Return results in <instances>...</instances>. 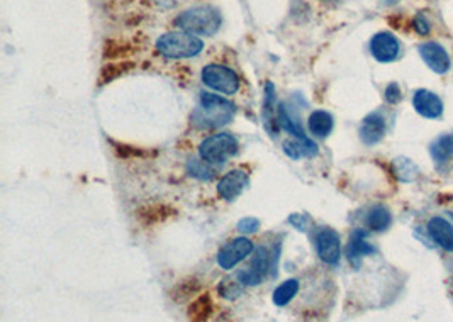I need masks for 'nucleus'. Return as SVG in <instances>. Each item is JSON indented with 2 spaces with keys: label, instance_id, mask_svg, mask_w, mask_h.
I'll return each instance as SVG.
<instances>
[{
  "label": "nucleus",
  "instance_id": "11",
  "mask_svg": "<svg viewBox=\"0 0 453 322\" xmlns=\"http://www.w3.org/2000/svg\"><path fill=\"white\" fill-rule=\"evenodd\" d=\"M246 183H248V175L243 170H231L221 178L217 183V194L226 202H233L238 195L245 190Z\"/></svg>",
  "mask_w": 453,
  "mask_h": 322
},
{
  "label": "nucleus",
  "instance_id": "26",
  "mask_svg": "<svg viewBox=\"0 0 453 322\" xmlns=\"http://www.w3.org/2000/svg\"><path fill=\"white\" fill-rule=\"evenodd\" d=\"M243 292H245V288H243V283L233 282L231 279L221 280L219 287H217V293H219L222 299H226V300L240 299V297L243 295Z\"/></svg>",
  "mask_w": 453,
  "mask_h": 322
},
{
  "label": "nucleus",
  "instance_id": "22",
  "mask_svg": "<svg viewBox=\"0 0 453 322\" xmlns=\"http://www.w3.org/2000/svg\"><path fill=\"white\" fill-rule=\"evenodd\" d=\"M297 292H299V280L295 279L285 280L284 283H280L273 290V295H272L273 304L277 305V307H285V305L294 299Z\"/></svg>",
  "mask_w": 453,
  "mask_h": 322
},
{
  "label": "nucleus",
  "instance_id": "19",
  "mask_svg": "<svg viewBox=\"0 0 453 322\" xmlns=\"http://www.w3.org/2000/svg\"><path fill=\"white\" fill-rule=\"evenodd\" d=\"M318 145L314 141L307 140H290L284 142V153L292 160H301V158H313L318 154Z\"/></svg>",
  "mask_w": 453,
  "mask_h": 322
},
{
  "label": "nucleus",
  "instance_id": "28",
  "mask_svg": "<svg viewBox=\"0 0 453 322\" xmlns=\"http://www.w3.org/2000/svg\"><path fill=\"white\" fill-rule=\"evenodd\" d=\"M395 168H398L399 178L404 182H410L416 177V175H418V168H416L414 163L406 160V158H399V160H395Z\"/></svg>",
  "mask_w": 453,
  "mask_h": 322
},
{
  "label": "nucleus",
  "instance_id": "14",
  "mask_svg": "<svg viewBox=\"0 0 453 322\" xmlns=\"http://www.w3.org/2000/svg\"><path fill=\"white\" fill-rule=\"evenodd\" d=\"M386 134V121L379 112H372L365 117L360 126V137L365 145H377Z\"/></svg>",
  "mask_w": 453,
  "mask_h": 322
},
{
  "label": "nucleus",
  "instance_id": "32",
  "mask_svg": "<svg viewBox=\"0 0 453 322\" xmlns=\"http://www.w3.org/2000/svg\"><path fill=\"white\" fill-rule=\"evenodd\" d=\"M384 97H386V100L389 102V104H398L400 100V88L398 83H389L387 85L386 92H384Z\"/></svg>",
  "mask_w": 453,
  "mask_h": 322
},
{
  "label": "nucleus",
  "instance_id": "9",
  "mask_svg": "<svg viewBox=\"0 0 453 322\" xmlns=\"http://www.w3.org/2000/svg\"><path fill=\"white\" fill-rule=\"evenodd\" d=\"M370 53L380 63H391V61L398 60L400 44L398 38L391 32H377L370 39Z\"/></svg>",
  "mask_w": 453,
  "mask_h": 322
},
{
  "label": "nucleus",
  "instance_id": "31",
  "mask_svg": "<svg viewBox=\"0 0 453 322\" xmlns=\"http://www.w3.org/2000/svg\"><path fill=\"white\" fill-rule=\"evenodd\" d=\"M412 27H414V31L421 36H428L431 29L430 22H428V19L424 18L423 14H418L414 19H412Z\"/></svg>",
  "mask_w": 453,
  "mask_h": 322
},
{
  "label": "nucleus",
  "instance_id": "25",
  "mask_svg": "<svg viewBox=\"0 0 453 322\" xmlns=\"http://www.w3.org/2000/svg\"><path fill=\"white\" fill-rule=\"evenodd\" d=\"M135 68V63H131V61H123V63H114V65H107V67L102 68V72H100V85L104 83H109V81H114L116 79H119V76L126 75L129 70H133Z\"/></svg>",
  "mask_w": 453,
  "mask_h": 322
},
{
  "label": "nucleus",
  "instance_id": "5",
  "mask_svg": "<svg viewBox=\"0 0 453 322\" xmlns=\"http://www.w3.org/2000/svg\"><path fill=\"white\" fill-rule=\"evenodd\" d=\"M201 79L212 90L233 95L240 90V79L231 68L222 65H208L201 73Z\"/></svg>",
  "mask_w": 453,
  "mask_h": 322
},
{
  "label": "nucleus",
  "instance_id": "29",
  "mask_svg": "<svg viewBox=\"0 0 453 322\" xmlns=\"http://www.w3.org/2000/svg\"><path fill=\"white\" fill-rule=\"evenodd\" d=\"M106 58H119L129 53V44L119 43V41H107L106 43Z\"/></svg>",
  "mask_w": 453,
  "mask_h": 322
},
{
  "label": "nucleus",
  "instance_id": "1",
  "mask_svg": "<svg viewBox=\"0 0 453 322\" xmlns=\"http://www.w3.org/2000/svg\"><path fill=\"white\" fill-rule=\"evenodd\" d=\"M234 116V105L216 93L202 92L199 107L192 112V122L197 128H222Z\"/></svg>",
  "mask_w": 453,
  "mask_h": 322
},
{
  "label": "nucleus",
  "instance_id": "30",
  "mask_svg": "<svg viewBox=\"0 0 453 322\" xmlns=\"http://www.w3.org/2000/svg\"><path fill=\"white\" fill-rule=\"evenodd\" d=\"M238 231L243 232V234H252V232H257L258 227H260V221L257 217H245L238 222Z\"/></svg>",
  "mask_w": 453,
  "mask_h": 322
},
{
  "label": "nucleus",
  "instance_id": "23",
  "mask_svg": "<svg viewBox=\"0 0 453 322\" xmlns=\"http://www.w3.org/2000/svg\"><path fill=\"white\" fill-rule=\"evenodd\" d=\"M431 154L435 161H447L453 156V134H445L431 145Z\"/></svg>",
  "mask_w": 453,
  "mask_h": 322
},
{
  "label": "nucleus",
  "instance_id": "3",
  "mask_svg": "<svg viewBox=\"0 0 453 322\" xmlns=\"http://www.w3.org/2000/svg\"><path fill=\"white\" fill-rule=\"evenodd\" d=\"M204 48L202 39L190 32H167L156 39V50L172 60H184L197 56Z\"/></svg>",
  "mask_w": 453,
  "mask_h": 322
},
{
  "label": "nucleus",
  "instance_id": "10",
  "mask_svg": "<svg viewBox=\"0 0 453 322\" xmlns=\"http://www.w3.org/2000/svg\"><path fill=\"white\" fill-rule=\"evenodd\" d=\"M419 53H421V58L428 67L431 68L435 73H447L450 70V56L442 44L435 43V41H428L419 46Z\"/></svg>",
  "mask_w": 453,
  "mask_h": 322
},
{
  "label": "nucleus",
  "instance_id": "21",
  "mask_svg": "<svg viewBox=\"0 0 453 322\" xmlns=\"http://www.w3.org/2000/svg\"><path fill=\"white\" fill-rule=\"evenodd\" d=\"M392 224V215L391 212L386 209L384 206H375L372 207L367 214V227L374 232H382L387 231Z\"/></svg>",
  "mask_w": 453,
  "mask_h": 322
},
{
  "label": "nucleus",
  "instance_id": "24",
  "mask_svg": "<svg viewBox=\"0 0 453 322\" xmlns=\"http://www.w3.org/2000/svg\"><path fill=\"white\" fill-rule=\"evenodd\" d=\"M277 121H278V124L282 126V129H285L287 133L292 134L295 140H307V136L304 134V129L301 128V124H299L297 121H294L292 117L289 116V112L285 111V105H278Z\"/></svg>",
  "mask_w": 453,
  "mask_h": 322
},
{
  "label": "nucleus",
  "instance_id": "18",
  "mask_svg": "<svg viewBox=\"0 0 453 322\" xmlns=\"http://www.w3.org/2000/svg\"><path fill=\"white\" fill-rule=\"evenodd\" d=\"M175 214L177 210L172 209L167 203H155V206H147L137 210V221L143 224V226L149 227L167 221V219L173 217Z\"/></svg>",
  "mask_w": 453,
  "mask_h": 322
},
{
  "label": "nucleus",
  "instance_id": "27",
  "mask_svg": "<svg viewBox=\"0 0 453 322\" xmlns=\"http://www.w3.org/2000/svg\"><path fill=\"white\" fill-rule=\"evenodd\" d=\"M208 163V161H205ZM204 161H199V160H192L189 163V173L192 175V177L199 178V180H212L214 178V171L209 168L208 165H205Z\"/></svg>",
  "mask_w": 453,
  "mask_h": 322
},
{
  "label": "nucleus",
  "instance_id": "16",
  "mask_svg": "<svg viewBox=\"0 0 453 322\" xmlns=\"http://www.w3.org/2000/svg\"><path fill=\"white\" fill-rule=\"evenodd\" d=\"M214 314V300L209 293H199L187 307L189 322H209Z\"/></svg>",
  "mask_w": 453,
  "mask_h": 322
},
{
  "label": "nucleus",
  "instance_id": "7",
  "mask_svg": "<svg viewBox=\"0 0 453 322\" xmlns=\"http://www.w3.org/2000/svg\"><path fill=\"white\" fill-rule=\"evenodd\" d=\"M270 270V251L265 246H258L255 250L252 263L241 271H238V280L246 287H257L265 280Z\"/></svg>",
  "mask_w": 453,
  "mask_h": 322
},
{
  "label": "nucleus",
  "instance_id": "12",
  "mask_svg": "<svg viewBox=\"0 0 453 322\" xmlns=\"http://www.w3.org/2000/svg\"><path fill=\"white\" fill-rule=\"evenodd\" d=\"M412 105L419 116L426 119H438L443 114V102L430 90H418L412 97Z\"/></svg>",
  "mask_w": 453,
  "mask_h": 322
},
{
  "label": "nucleus",
  "instance_id": "6",
  "mask_svg": "<svg viewBox=\"0 0 453 322\" xmlns=\"http://www.w3.org/2000/svg\"><path fill=\"white\" fill-rule=\"evenodd\" d=\"M314 246L323 263L337 267L342 260V239L339 234L331 227H321L314 236Z\"/></svg>",
  "mask_w": 453,
  "mask_h": 322
},
{
  "label": "nucleus",
  "instance_id": "33",
  "mask_svg": "<svg viewBox=\"0 0 453 322\" xmlns=\"http://www.w3.org/2000/svg\"><path fill=\"white\" fill-rule=\"evenodd\" d=\"M290 226H294L297 231H306L307 226H309V217L302 214H292L289 217Z\"/></svg>",
  "mask_w": 453,
  "mask_h": 322
},
{
  "label": "nucleus",
  "instance_id": "2",
  "mask_svg": "<svg viewBox=\"0 0 453 322\" xmlns=\"http://www.w3.org/2000/svg\"><path fill=\"white\" fill-rule=\"evenodd\" d=\"M175 26L180 27L182 31L190 32V34L212 36L219 29L221 15L214 7H194V9H189L177 15Z\"/></svg>",
  "mask_w": 453,
  "mask_h": 322
},
{
  "label": "nucleus",
  "instance_id": "15",
  "mask_svg": "<svg viewBox=\"0 0 453 322\" xmlns=\"http://www.w3.org/2000/svg\"><path fill=\"white\" fill-rule=\"evenodd\" d=\"M428 232H430L431 239L443 248L445 251L453 253V226L447 219L443 217H433L428 222Z\"/></svg>",
  "mask_w": 453,
  "mask_h": 322
},
{
  "label": "nucleus",
  "instance_id": "8",
  "mask_svg": "<svg viewBox=\"0 0 453 322\" xmlns=\"http://www.w3.org/2000/svg\"><path fill=\"white\" fill-rule=\"evenodd\" d=\"M255 251L253 243L248 238L241 236V238L233 239V241L226 243L217 253V264L222 270H233L236 264H240L243 260L248 258Z\"/></svg>",
  "mask_w": 453,
  "mask_h": 322
},
{
  "label": "nucleus",
  "instance_id": "13",
  "mask_svg": "<svg viewBox=\"0 0 453 322\" xmlns=\"http://www.w3.org/2000/svg\"><path fill=\"white\" fill-rule=\"evenodd\" d=\"M374 253H375V248L367 241L365 231L358 229L351 234L350 243H348L346 246V258L355 268H360L363 256L374 255Z\"/></svg>",
  "mask_w": 453,
  "mask_h": 322
},
{
  "label": "nucleus",
  "instance_id": "20",
  "mask_svg": "<svg viewBox=\"0 0 453 322\" xmlns=\"http://www.w3.org/2000/svg\"><path fill=\"white\" fill-rule=\"evenodd\" d=\"M307 126H309L311 134L318 137H326L327 134L333 131V116L326 111H314L307 119Z\"/></svg>",
  "mask_w": 453,
  "mask_h": 322
},
{
  "label": "nucleus",
  "instance_id": "4",
  "mask_svg": "<svg viewBox=\"0 0 453 322\" xmlns=\"http://www.w3.org/2000/svg\"><path fill=\"white\" fill-rule=\"evenodd\" d=\"M240 148V142L229 133H221L209 136L199 146V154L208 163H226L228 158L234 156Z\"/></svg>",
  "mask_w": 453,
  "mask_h": 322
},
{
  "label": "nucleus",
  "instance_id": "17",
  "mask_svg": "<svg viewBox=\"0 0 453 322\" xmlns=\"http://www.w3.org/2000/svg\"><path fill=\"white\" fill-rule=\"evenodd\" d=\"M202 290V282L197 276H185L180 282H177L170 290V299L172 302L182 304L189 299H196Z\"/></svg>",
  "mask_w": 453,
  "mask_h": 322
}]
</instances>
